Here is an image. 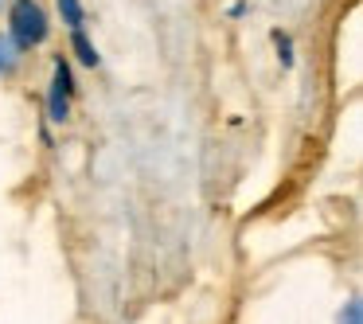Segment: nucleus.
<instances>
[{
	"label": "nucleus",
	"mask_w": 363,
	"mask_h": 324,
	"mask_svg": "<svg viewBox=\"0 0 363 324\" xmlns=\"http://www.w3.org/2000/svg\"><path fill=\"white\" fill-rule=\"evenodd\" d=\"M59 9V20H63L71 32H82V24H86V9H82V0H55Z\"/></svg>",
	"instance_id": "nucleus-5"
},
{
	"label": "nucleus",
	"mask_w": 363,
	"mask_h": 324,
	"mask_svg": "<svg viewBox=\"0 0 363 324\" xmlns=\"http://www.w3.org/2000/svg\"><path fill=\"white\" fill-rule=\"evenodd\" d=\"M71 102H74V71L63 55L51 59V82H48V118L55 125L71 121Z\"/></svg>",
	"instance_id": "nucleus-2"
},
{
	"label": "nucleus",
	"mask_w": 363,
	"mask_h": 324,
	"mask_svg": "<svg viewBox=\"0 0 363 324\" xmlns=\"http://www.w3.org/2000/svg\"><path fill=\"white\" fill-rule=\"evenodd\" d=\"M71 51H74V59H79L82 67H90V71H94V67L102 63V55H98L94 40L86 35V28H82V32H71Z\"/></svg>",
	"instance_id": "nucleus-3"
},
{
	"label": "nucleus",
	"mask_w": 363,
	"mask_h": 324,
	"mask_svg": "<svg viewBox=\"0 0 363 324\" xmlns=\"http://www.w3.org/2000/svg\"><path fill=\"white\" fill-rule=\"evenodd\" d=\"M336 324H363V301L359 297H347L344 308H340Z\"/></svg>",
	"instance_id": "nucleus-6"
},
{
	"label": "nucleus",
	"mask_w": 363,
	"mask_h": 324,
	"mask_svg": "<svg viewBox=\"0 0 363 324\" xmlns=\"http://www.w3.org/2000/svg\"><path fill=\"white\" fill-rule=\"evenodd\" d=\"M4 12H9V0H0V16H4Z\"/></svg>",
	"instance_id": "nucleus-8"
},
{
	"label": "nucleus",
	"mask_w": 363,
	"mask_h": 324,
	"mask_svg": "<svg viewBox=\"0 0 363 324\" xmlns=\"http://www.w3.org/2000/svg\"><path fill=\"white\" fill-rule=\"evenodd\" d=\"M20 63H24V55L16 51V43H12L9 35L0 32V82H4V79H12V74L20 71Z\"/></svg>",
	"instance_id": "nucleus-4"
},
{
	"label": "nucleus",
	"mask_w": 363,
	"mask_h": 324,
	"mask_svg": "<svg viewBox=\"0 0 363 324\" xmlns=\"http://www.w3.org/2000/svg\"><path fill=\"white\" fill-rule=\"evenodd\" d=\"M274 48H277V59L281 67H293V40L285 32H274Z\"/></svg>",
	"instance_id": "nucleus-7"
},
{
	"label": "nucleus",
	"mask_w": 363,
	"mask_h": 324,
	"mask_svg": "<svg viewBox=\"0 0 363 324\" xmlns=\"http://www.w3.org/2000/svg\"><path fill=\"white\" fill-rule=\"evenodd\" d=\"M4 20H9L4 35L16 43L20 55H28V51L43 48V43L51 40V16H48V9H43L40 0H9Z\"/></svg>",
	"instance_id": "nucleus-1"
}]
</instances>
